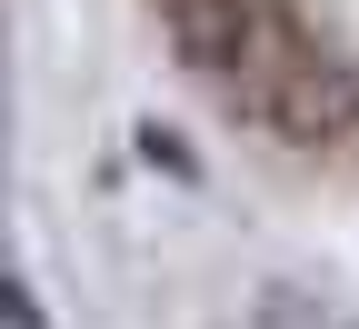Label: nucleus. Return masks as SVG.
Listing matches in <instances>:
<instances>
[{"instance_id": "1", "label": "nucleus", "mask_w": 359, "mask_h": 329, "mask_svg": "<svg viewBox=\"0 0 359 329\" xmlns=\"http://www.w3.org/2000/svg\"><path fill=\"white\" fill-rule=\"evenodd\" d=\"M240 100L280 140H339L359 120V70H339V60H269V80H250Z\"/></svg>"}, {"instance_id": "2", "label": "nucleus", "mask_w": 359, "mask_h": 329, "mask_svg": "<svg viewBox=\"0 0 359 329\" xmlns=\"http://www.w3.org/2000/svg\"><path fill=\"white\" fill-rule=\"evenodd\" d=\"M170 40L200 70H250L269 51V11L259 0H170Z\"/></svg>"}]
</instances>
